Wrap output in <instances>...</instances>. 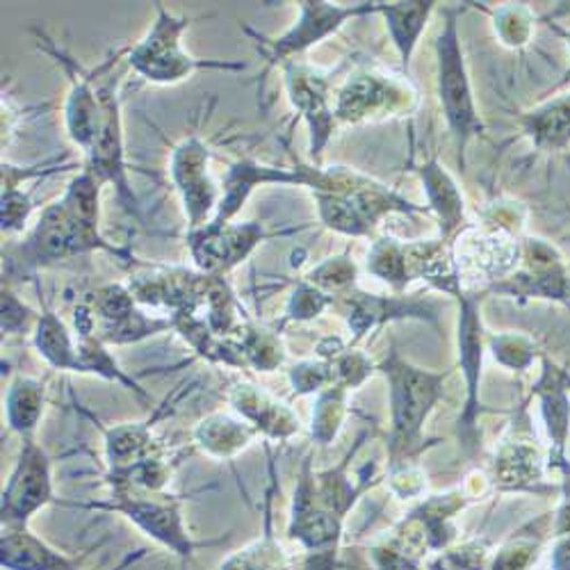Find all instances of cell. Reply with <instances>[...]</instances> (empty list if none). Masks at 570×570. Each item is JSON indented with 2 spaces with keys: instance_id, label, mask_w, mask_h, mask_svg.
Segmentation results:
<instances>
[{
  "instance_id": "1",
  "label": "cell",
  "mask_w": 570,
  "mask_h": 570,
  "mask_svg": "<svg viewBox=\"0 0 570 570\" xmlns=\"http://www.w3.org/2000/svg\"><path fill=\"white\" fill-rule=\"evenodd\" d=\"M158 19L151 32L141 39L128 56L130 67L151 82H178L197 69H245L233 62H204L189 58L180 49V35L193 19L174 17L158 3Z\"/></svg>"
},
{
  "instance_id": "2",
  "label": "cell",
  "mask_w": 570,
  "mask_h": 570,
  "mask_svg": "<svg viewBox=\"0 0 570 570\" xmlns=\"http://www.w3.org/2000/svg\"><path fill=\"white\" fill-rule=\"evenodd\" d=\"M91 249H108L119 254L117 247H110L99 235V228H89L73 219L60 202L43 210L37 228L28 235V240L19 249V261L28 267H39Z\"/></svg>"
},
{
  "instance_id": "3",
  "label": "cell",
  "mask_w": 570,
  "mask_h": 570,
  "mask_svg": "<svg viewBox=\"0 0 570 570\" xmlns=\"http://www.w3.org/2000/svg\"><path fill=\"white\" fill-rule=\"evenodd\" d=\"M436 56H439V89L441 101L448 117V124L452 126L459 147L463 149L465 141L482 130V121L474 110L470 82L465 76L463 53L456 32V19L450 12L443 32L436 39Z\"/></svg>"
},
{
  "instance_id": "4",
  "label": "cell",
  "mask_w": 570,
  "mask_h": 570,
  "mask_svg": "<svg viewBox=\"0 0 570 570\" xmlns=\"http://www.w3.org/2000/svg\"><path fill=\"white\" fill-rule=\"evenodd\" d=\"M171 176L185 204L189 228H204L210 213H217V189L208 174V149L197 137L185 139L171 156Z\"/></svg>"
},
{
  "instance_id": "5",
  "label": "cell",
  "mask_w": 570,
  "mask_h": 570,
  "mask_svg": "<svg viewBox=\"0 0 570 570\" xmlns=\"http://www.w3.org/2000/svg\"><path fill=\"white\" fill-rule=\"evenodd\" d=\"M101 99V128L97 139H94L91 149L87 151V165L85 169L99 178V183H115L117 193L121 199H128L130 210H137L135 197L126 180L124 169V135H121V117H119V101L112 82H106L99 87Z\"/></svg>"
},
{
  "instance_id": "6",
  "label": "cell",
  "mask_w": 570,
  "mask_h": 570,
  "mask_svg": "<svg viewBox=\"0 0 570 570\" xmlns=\"http://www.w3.org/2000/svg\"><path fill=\"white\" fill-rule=\"evenodd\" d=\"M367 12H379V6L363 3L354 8H341V6H328V3H299V21L276 39L267 43V58L272 62H288L295 53L306 51L308 46L317 43L320 39L336 32L347 19L361 17Z\"/></svg>"
},
{
  "instance_id": "7",
  "label": "cell",
  "mask_w": 570,
  "mask_h": 570,
  "mask_svg": "<svg viewBox=\"0 0 570 570\" xmlns=\"http://www.w3.org/2000/svg\"><path fill=\"white\" fill-rule=\"evenodd\" d=\"M53 484H51V463L32 441H26L21 459L8 482L3 493V520L21 522L30 518L39 507L51 502Z\"/></svg>"
},
{
  "instance_id": "8",
  "label": "cell",
  "mask_w": 570,
  "mask_h": 570,
  "mask_svg": "<svg viewBox=\"0 0 570 570\" xmlns=\"http://www.w3.org/2000/svg\"><path fill=\"white\" fill-rule=\"evenodd\" d=\"M263 237V226L240 224L224 228H199L189 230V247L199 263L208 272H224L247 258Z\"/></svg>"
},
{
  "instance_id": "9",
  "label": "cell",
  "mask_w": 570,
  "mask_h": 570,
  "mask_svg": "<svg viewBox=\"0 0 570 570\" xmlns=\"http://www.w3.org/2000/svg\"><path fill=\"white\" fill-rule=\"evenodd\" d=\"M285 80H288L295 108L311 126V154L320 158L322 147L326 145L331 130H334V112L328 108L326 82L322 76L291 62H285Z\"/></svg>"
},
{
  "instance_id": "10",
  "label": "cell",
  "mask_w": 570,
  "mask_h": 570,
  "mask_svg": "<svg viewBox=\"0 0 570 570\" xmlns=\"http://www.w3.org/2000/svg\"><path fill=\"white\" fill-rule=\"evenodd\" d=\"M258 183H299V185H311V174L306 171H295L288 174L283 169H272V167H261L256 163H237L230 167L226 183H224V195L219 199L215 217L206 224V228H224L228 226L230 217L243 208L247 197L252 195V189Z\"/></svg>"
},
{
  "instance_id": "11",
  "label": "cell",
  "mask_w": 570,
  "mask_h": 570,
  "mask_svg": "<svg viewBox=\"0 0 570 570\" xmlns=\"http://www.w3.org/2000/svg\"><path fill=\"white\" fill-rule=\"evenodd\" d=\"M60 58V56H58ZM62 65L67 67L69 76H71V94L67 101V126H69V135L76 141L80 149H85V154L91 149L94 139L99 135L101 128V99H99V89H94L91 85V76L82 73L78 65H73L71 58H60Z\"/></svg>"
},
{
  "instance_id": "12",
  "label": "cell",
  "mask_w": 570,
  "mask_h": 570,
  "mask_svg": "<svg viewBox=\"0 0 570 570\" xmlns=\"http://www.w3.org/2000/svg\"><path fill=\"white\" fill-rule=\"evenodd\" d=\"M436 395V379L402 367L395 376V422L404 434L415 432Z\"/></svg>"
},
{
  "instance_id": "13",
  "label": "cell",
  "mask_w": 570,
  "mask_h": 570,
  "mask_svg": "<svg viewBox=\"0 0 570 570\" xmlns=\"http://www.w3.org/2000/svg\"><path fill=\"white\" fill-rule=\"evenodd\" d=\"M397 97H402V91L395 85L379 80L376 76H356L343 89L336 115L345 121H358L391 108Z\"/></svg>"
},
{
  "instance_id": "14",
  "label": "cell",
  "mask_w": 570,
  "mask_h": 570,
  "mask_svg": "<svg viewBox=\"0 0 570 570\" xmlns=\"http://www.w3.org/2000/svg\"><path fill=\"white\" fill-rule=\"evenodd\" d=\"M3 566L10 570H76L65 554L26 530L3 534Z\"/></svg>"
},
{
  "instance_id": "15",
  "label": "cell",
  "mask_w": 570,
  "mask_h": 570,
  "mask_svg": "<svg viewBox=\"0 0 570 570\" xmlns=\"http://www.w3.org/2000/svg\"><path fill=\"white\" fill-rule=\"evenodd\" d=\"M434 10V3H395V6H379V12H384L389 21V30L393 35V41L397 51L409 65L411 53L417 43V37L424 28V21L430 19Z\"/></svg>"
},
{
  "instance_id": "16",
  "label": "cell",
  "mask_w": 570,
  "mask_h": 570,
  "mask_svg": "<svg viewBox=\"0 0 570 570\" xmlns=\"http://www.w3.org/2000/svg\"><path fill=\"white\" fill-rule=\"evenodd\" d=\"M525 128L541 149H559L570 141V94L525 117Z\"/></svg>"
},
{
  "instance_id": "17",
  "label": "cell",
  "mask_w": 570,
  "mask_h": 570,
  "mask_svg": "<svg viewBox=\"0 0 570 570\" xmlns=\"http://www.w3.org/2000/svg\"><path fill=\"white\" fill-rule=\"evenodd\" d=\"M422 180H424L426 195H430L432 208L441 217L443 233L450 235L461 224V217H463V202L456 185L439 167V163H430L426 167H422Z\"/></svg>"
},
{
  "instance_id": "18",
  "label": "cell",
  "mask_w": 570,
  "mask_h": 570,
  "mask_svg": "<svg viewBox=\"0 0 570 570\" xmlns=\"http://www.w3.org/2000/svg\"><path fill=\"white\" fill-rule=\"evenodd\" d=\"M39 352L49 358L58 367H73L78 370V354L73 352L71 338L67 326L58 320L56 313H43L37 326V338H35Z\"/></svg>"
},
{
  "instance_id": "19",
  "label": "cell",
  "mask_w": 570,
  "mask_h": 570,
  "mask_svg": "<svg viewBox=\"0 0 570 570\" xmlns=\"http://www.w3.org/2000/svg\"><path fill=\"white\" fill-rule=\"evenodd\" d=\"M99 193H101L99 178L89 174L87 169H82V174L73 178V183L69 185L62 206L80 224L89 228H99Z\"/></svg>"
},
{
  "instance_id": "20",
  "label": "cell",
  "mask_w": 570,
  "mask_h": 570,
  "mask_svg": "<svg viewBox=\"0 0 570 570\" xmlns=\"http://www.w3.org/2000/svg\"><path fill=\"white\" fill-rule=\"evenodd\" d=\"M41 397H43V391L37 382L19 379L8 397V415H10L12 430L21 434H28L35 430L39 411H41Z\"/></svg>"
},
{
  "instance_id": "21",
  "label": "cell",
  "mask_w": 570,
  "mask_h": 570,
  "mask_svg": "<svg viewBox=\"0 0 570 570\" xmlns=\"http://www.w3.org/2000/svg\"><path fill=\"white\" fill-rule=\"evenodd\" d=\"M367 269L372 274H376L379 278L391 281L395 288H402V285L411 278L409 267H406L404 247H397L393 240H382L374 245V249L370 254Z\"/></svg>"
},
{
  "instance_id": "22",
  "label": "cell",
  "mask_w": 570,
  "mask_h": 570,
  "mask_svg": "<svg viewBox=\"0 0 570 570\" xmlns=\"http://www.w3.org/2000/svg\"><path fill=\"white\" fill-rule=\"evenodd\" d=\"M495 21H498L495 26L507 43H511V46L525 43L528 35H530V19L525 17V10L507 8L495 17Z\"/></svg>"
},
{
  "instance_id": "23",
  "label": "cell",
  "mask_w": 570,
  "mask_h": 570,
  "mask_svg": "<svg viewBox=\"0 0 570 570\" xmlns=\"http://www.w3.org/2000/svg\"><path fill=\"white\" fill-rule=\"evenodd\" d=\"M32 206L28 195L17 193L14 187H3V230H17L28 219Z\"/></svg>"
},
{
  "instance_id": "24",
  "label": "cell",
  "mask_w": 570,
  "mask_h": 570,
  "mask_svg": "<svg viewBox=\"0 0 570 570\" xmlns=\"http://www.w3.org/2000/svg\"><path fill=\"white\" fill-rule=\"evenodd\" d=\"M311 278L326 285V288H341V285H347L354 278V265L347 258H334L315 269Z\"/></svg>"
},
{
  "instance_id": "25",
  "label": "cell",
  "mask_w": 570,
  "mask_h": 570,
  "mask_svg": "<svg viewBox=\"0 0 570 570\" xmlns=\"http://www.w3.org/2000/svg\"><path fill=\"white\" fill-rule=\"evenodd\" d=\"M326 304V299L317 293V291H313V288H302L297 295H295V299H293V313H297L299 317H311V315H315L322 306ZM295 315V317H297Z\"/></svg>"
},
{
  "instance_id": "26",
  "label": "cell",
  "mask_w": 570,
  "mask_h": 570,
  "mask_svg": "<svg viewBox=\"0 0 570 570\" xmlns=\"http://www.w3.org/2000/svg\"><path fill=\"white\" fill-rule=\"evenodd\" d=\"M124 566H126V563H124ZM124 566H121V568H124ZM121 568H115V570H121Z\"/></svg>"
},
{
  "instance_id": "27",
  "label": "cell",
  "mask_w": 570,
  "mask_h": 570,
  "mask_svg": "<svg viewBox=\"0 0 570 570\" xmlns=\"http://www.w3.org/2000/svg\"><path fill=\"white\" fill-rule=\"evenodd\" d=\"M568 39H570V37H568Z\"/></svg>"
}]
</instances>
